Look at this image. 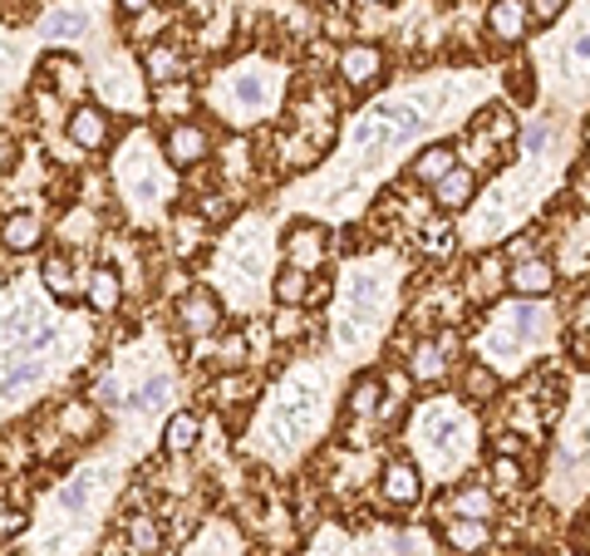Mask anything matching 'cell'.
I'll list each match as a JSON object with an SVG mask.
<instances>
[{"label":"cell","mask_w":590,"mask_h":556,"mask_svg":"<svg viewBox=\"0 0 590 556\" xmlns=\"http://www.w3.org/2000/svg\"><path fill=\"white\" fill-rule=\"evenodd\" d=\"M423 123H428V119H423V109L413 99H379L374 109H364L359 123H354V133H350L359 168H374L384 153L403 149V143H409Z\"/></svg>","instance_id":"1"},{"label":"cell","mask_w":590,"mask_h":556,"mask_svg":"<svg viewBox=\"0 0 590 556\" xmlns=\"http://www.w3.org/2000/svg\"><path fill=\"white\" fill-rule=\"evenodd\" d=\"M315 418H320V385L315 379H291L275 394L271 414H266V434H271L275 448H295V443H305Z\"/></svg>","instance_id":"2"},{"label":"cell","mask_w":590,"mask_h":556,"mask_svg":"<svg viewBox=\"0 0 590 556\" xmlns=\"http://www.w3.org/2000/svg\"><path fill=\"white\" fill-rule=\"evenodd\" d=\"M379 300H384L379 276L354 271V276L344 281V310L334 316V326H330L334 345H340V350H359L364 340L374 335V310H379Z\"/></svg>","instance_id":"3"},{"label":"cell","mask_w":590,"mask_h":556,"mask_svg":"<svg viewBox=\"0 0 590 556\" xmlns=\"http://www.w3.org/2000/svg\"><path fill=\"white\" fill-rule=\"evenodd\" d=\"M5 340H10V350L45 355V350H55V340H59V320L49 316L45 300L20 296L15 306H10V316H5Z\"/></svg>","instance_id":"4"},{"label":"cell","mask_w":590,"mask_h":556,"mask_svg":"<svg viewBox=\"0 0 590 556\" xmlns=\"http://www.w3.org/2000/svg\"><path fill=\"white\" fill-rule=\"evenodd\" d=\"M423 448H428L433 458H442V463H452V458L468 448V418L452 414L448 404L428 409V414H423Z\"/></svg>","instance_id":"5"},{"label":"cell","mask_w":590,"mask_h":556,"mask_svg":"<svg viewBox=\"0 0 590 556\" xmlns=\"http://www.w3.org/2000/svg\"><path fill=\"white\" fill-rule=\"evenodd\" d=\"M49 365L45 355H25V350H10V359L0 365V404H15V399L35 394L39 385H45Z\"/></svg>","instance_id":"6"},{"label":"cell","mask_w":590,"mask_h":556,"mask_svg":"<svg viewBox=\"0 0 590 556\" xmlns=\"http://www.w3.org/2000/svg\"><path fill=\"white\" fill-rule=\"evenodd\" d=\"M212 153V133L202 129V123H173V129L163 133V163L177 173L197 168V163Z\"/></svg>","instance_id":"7"},{"label":"cell","mask_w":590,"mask_h":556,"mask_svg":"<svg viewBox=\"0 0 590 556\" xmlns=\"http://www.w3.org/2000/svg\"><path fill=\"white\" fill-rule=\"evenodd\" d=\"M177 326H182V335H187V340H206V335H216V330H222V300H216L206 286L187 291V296L177 300Z\"/></svg>","instance_id":"8"},{"label":"cell","mask_w":590,"mask_h":556,"mask_svg":"<svg viewBox=\"0 0 590 556\" xmlns=\"http://www.w3.org/2000/svg\"><path fill=\"white\" fill-rule=\"evenodd\" d=\"M64 133H69L74 149L98 153L108 139H114V119H108V109H98V104H79V109L64 119Z\"/></svg>","instance_id":"9"},{"label":"cell","mask_w":590,"mask_h":556,"mask_svg":"<svg viewBox=\"0 0 590 556\" xmlns=\"http://www.w3.org/2000/svg\"><path fill=\"white\" fill-rule=\"evenodd\" d=\"M507 291L521 300H541L556 291V267L546 257H521L507 267Z\"/></svg>","instance_id":"10"},{"label":"cell","mask_w":590,"mask_h":556,"mask_svg":"<svg viewBox=\"0 0 590 556\" xmlns=\"http://www.w3.org/2000/svg\"><path fill=\"white\" fill-rule=\"evenodd\" d=\"M487 31L497 45H521L531 31V5L527 0H492L487 5Z\"/></svg>","instance_id":"11"},{"label":"cell","mask_w":590,"mask_h":556,"mask_svg":"<svg viewBox=\"0 0 590 556\" xmlns=\"http://www.w3.org/2000/svg\"><path fill=\"white\" fill-rule=\"evenodd\" d=\"M379 74H384V50L379 45L354 40V45H344L340 50V80L350 84V90H369Z\"/></svg>","instance_id":"12"},{"label":"cell","mask_w":590,"mask_h":556,"mask_svg":"<svg viewBox=\"0 0 590 556\" xmlns=\"http://www.w3.org/2000/svg\"><path fill=\"white\" fill-rule=\"evenodd\" d=\"M379 493H384V502H393V507H413L423 497L418 463H409V458H393V463L384 468V477H379Z\"/></svg>","instance_id":"13"},{"label":"cell","mask_w":590,"mask_h":556,"mask_svg":"<svg viewBox=\"0 0 590 556\" xmlns=\"http://www.w3.org/2000/svg\"><path fill=\"white\" fill-rule=\"evenodd\" d=\"M226 94H232V104L241 114H256V109H266V104H271V80H266L261 64H241V70L226 80Z\"/></svg>","instance_id":"14"},{"label":"cell","mask_w":590,"mask_h":556,"mask_svg":"<svg viewBox=\"0 0 590 556\" xmlns=\"http://www.w3.org/2000/svg\"><path fill=\"white\" fill-rule=\"evenodd\" d=\"M45 40H55V45H79V40H88V31H94V15L84 11V5H59V11H49L45 15Z\"/></svg>","instance_id":"15"},{"label":"cell","mask_w":590,"mask_h":556,"mask_svg":"<svg viewBox=\"0 0 590 556\" xmlns=\"http://www.w3.org/2000/svg\"><path fill=\"white\" fill-rule=\"evenodd\" d=\"M472 198H477V173H472L468 163H458V168H452L448 178L433 182V202H438L442 212H462V208H472Z\"/></svg>","instance_id":"16"},{"label":"cell","mask_w":590,"mask_h":556,"mask_svg":"<svg viewBox=\"0 0 590 556\" xmlns=\"http://www.w3.org/2000/svg\"><path fill=\"white\" fill-rule=\"evenodd\" d=\"M285 251H291V261L295 267H305V271H315L324 261V227H315V222H295L291 232H285Z\"/></svg>","instance_id":"17"},{"label":"cell","mask_w":590,"mask_h":556,"mask_svg":"<svg viewBox=\"0 0 590 556\" xmlns=\"http://www.w3.org/2000/svg\"><path fill=\"white\" fill-rule=\"evenodd\" d=\"M492 512H497V497H492V487H482V483H468V487L442 497V517H482V522H487Z\"/></svg>","instance_id":"18"},{"label":"cell","mask_w":590,"mask_h":556,"mask_svg":"<svg viewBox=\"0 0 590 556\" xmlns=\"http://www.w3.org/2000/svg\"><path fill=\"white\" fill-rule=\"evenodd\" d=\"M84 296H88V306H94L98 316H114V310L123 306V281H118L114 267H94V271H88Z\"/></svg>","instance_id":"19"},{"label":"cell","mask_w":590,"mask_h":556,"mask_svg":"<svg viewBox=\"0 0 590 556\" xmlns=\"http://www.w3.org/2000/svg\"><path fill=\"white\" fill-rule=\"evenodd\" d=\"M143 80L157 84V90L182 80V55H177V45H148L143 50Z\"/></svg>","instance_id":"20"},{"label":"cell","mask_w":590,"mask_h":556,"mask_svg":"<svg viewBox=\"0 0 590 556\" xmlns=\"http://www.w3.org/2000/svg\"><path fill=\"white\" fill-rule=\"evenodd\" d=\"M448 375V355H442L438 340H418V345L409 350V379L413 385H438V379Z\"/></svg>","instance_id":"21"},{"label":"cell","mask_w":590,"mask_h":556,"mask_svg":"<svg viewBox=\"0 0 590 556\" xmlns=\"http://www.w3.org/2000/svg\"><path fill=\"white\" fill-rule=\"evenodd\" d=\"M123 192L133 202H143V208H153V202L167 198V178H163V173H153L148 163H138V168H133V163H123Z\"/></svg>","instance_id":"22"},{"label":"cell","mask_w":590,"mask_h":556,"mask_svg":"<svg viewBox=\"0 0 590 556\" xmlns=\"http://www.w3.org/2000/svg\"><path fill=\"white\" fill-rule=\"evenodd\" d=\"M442 542H448L452 552H482V546L492 542V527L482 522V517H448V522H442Z\"/></svg>","instance_id":"23"},{"label":"cell","mask_w":590,"mask_h":556,"mask_svg":"<svg viewBox=\"0 0 590 556\" xmlns=\"http://www.w3.org/2000/svg\"><path fill=\"white\" fill-rule=\"evenodd\" d=\"M197 438H202V418L197 414H187V409H177V414H167V424H163V448L173 458H182V453H192L197 448Z\"/></svg>","instance_id":"24"},{"label":"cell","mask_w":590,"mask_h":556,"mask_svg":"<svg viewBox=\"0 0 590 556\" xmlns=\"http://www.w3.org/2000/svg\"><path fill=\"white\" fill-rule=\"evenodd\" d=\"M384 404V379L379 375H359L350 385V399H344V414L350 418H374Z\"/></svg>","instance_id":"25"},{"label":"cell","mask_w":590,"mask_h":556,"mask_svg":"<svg viewBox=\"0 0 590 556\" xmlns=\"http://www.w3.org/2000/svg\"><path fill=\"white\" fill-rule=\"evenodd\" d=\"M271 296H275V306H305V300H310V271L295 267V261L281 267L271 281Z\"/></svg>","instance_id":"26"},{"label":"cell","mask_w":590,"mask_h":556,"mask_svg":"<svg viewBox=\"0 0 590 556\" xmlns=\"http://www.w3.org/2000/svg\"><path fill=\"white\" fill-rule=\"evenodd\" d=\"M39 237H45V227H39L35 212H15V217H5V227H0L5 251H35Z\"/></svg>","instance_id":"27"},{"label":"cell","mask_w":590,"mask_h":556,"mask_svg":"<svg viewBox=\"0 0 590 556\" xmlns=\"http://www.w3.org/2000/svg\"><path fill=\"white\" fill-rule=\"evenodd\" d=\"M452 168H458V153H452L448 143H428V149L413 158V178L418 182H438V178H448Z\"/></svg>","instance_id":"28"},{"label":"cell","mask_w":590,"mask_h":556,"mask_svg":"<svg viewBox=\"0 0 590 556\" xmlns=\"http://www.w3.org/2000/svg\"><path fill=\"white\" fill-rule=\"evenodd\" d=\"M94 487H98V477H94V473L69 477V483L55 493V507H59V512H69V517H84V512H88V502H94Z\"/></svg>","instance_id":"29"},{"label":"cell","mask_w":590,"mask_h":556,"mask_svg":"<svg viewBox=\"0 0 590 556\" xmlns=\"http://www.w3.org/2000/svg\"><path fill=\"white\" fill-rule=\"evenodd\" d=\"M39 276H45V286L55 291L59 300L74 296V261H69V251H49L45 267H39Z\"/></svg>","instance_id":"30"},{"label":"cell","mask_w":590,"mask_h":556,"mask_svg":"<svg viewBox=\"0 0 590 556\" xmlns=\"http://www.w3.org/2000/svg\"><path fill=\"white\" fill-rule=\"evenodd\" d=\"M167 394H173V379H167V375H153L148 385H138L133 394H128V409H138V414H157V409L167 404Z\"/></svg>","instance_id":"31"},{"label":"cell","mask_w":590,"mask_h":556,"mask_svg":"<svg viewBox=\"0 0 590 556\" xmlns=\"http://www.w3.org/2000/svg\"><path fill=\"white\" fill-rule=\"evenodd\" d=\"M305 335V306H281L271 320V340L275 345H291V340Z\"/></svg>","instance_id":"32"},{"label":"cell","mask_w":590,"mask_h":556,"mask_svg":"<svg viewBox=\"0 0 590 556\" xmlns=\"http://www.w3.org/2000/svg\"><path fill=\"white\" fill-rule=\"evenodd\" d=\"M492 389H497V369H492L487 359H482V365H468V369H462V394H468V399H487Z\"/></svg>","instance_id":"33"},{"label":"cell","mask_w":590,"mask_h":556,"mask_svg":"<svg viewBox=\"0 0 590 556\" xmlns=\"http://www.w3.org/2000/svg\"><path fill=\"white\" fill-rule=\"evenodd\" d=\"M560 64H566V74H586V70H590V31H580L576 40L566 45V55H560Z\"/></svg>","instance_id":"34"},{"label":"cell","mask_w":590,"mask_h":556,"mask_svg":"<svg viewBox=\"0 0 590 556\" xmlns=\"http://www.w3.org/2000/svg\"><path fill=\"white\" fill-rule=\"evenodd\" d=\"M492 483H497L502 493H511V487H521V458H507V453H497V458H492Z\"/></svg>","instance_id":"35"},{"label":"cell","mask_w":590,"mask_h":556,"mask_svg":"<svg viewBox=\"0 0 590 556\" xmlns=\"http://www.w3.org/2000/svg\"><path fill=\"white\" fill-rule=\"evenodd\" d=\"M477 133H487V139H517V123H511V114H502V109H487L482 114V123H477Z\"/></svg>","instance_id":"36"},{"label":"cell","mask_w":590,"mask_h":556,"mask_svg":"<svg viewBox=\"0 0 590 556\" xmlns=\"http://www.w3.org/2000/svg\"><path fill=\"white\" fill-rule=\"evenodd\" d=\"M527 5H531V25H536V31H546V25H556L560 15H566L570 0H527Z\"/></svg>","instance_id":"37"},{"label":"cell","mask_w":590,"mask_h":556,"mask_svg":"<svg viewBox=\"0 0 590 556\" xmlns=\"http://www.w3.org/2000/svg\"><path fill=\"white\" fill-rule=\"evenodd\" d=\"M507 90H511V99L531 104V99H536V70H527V64H517V70H511V80H507Z\"/></svg>","instance_id":"38"},{"label":"cell","mask_w":590,"mask_h":556,"mask_svg":"<svg viewBox=\"0 0 590 556\" xmlns=\"http://www.w3.org/2000/svg\"><path fill=\"white\" fill-rule=\"evenodd\" d=\"M497 291H507V271H502L497 261H482L477 267V296H497Z\"/></svg>","instance_id":"39"},{"label":"cell","mask_w":590,"mask_h":556,"mask_svg":"<svg viewBox=\"0 0 590 556\" xmlns=\"http://www.w3.org/2000/svg\"><path fill=\"white\" fill-rule=\"evenodd\" d=\"M88 399H94V404H98V409H118V404H128V399H123V394H118V379H114V375L94 379V394H88Z\"/></svg>","instance_id":"40"},{"label":"cell","mask_w":590,"mask_h":556,"mask_svg":"<svg viewBox=\"0 0 590 556\" xmlns=\"http://www.w3.org/2000/svg\"><path fill=\"white\" fill-rule=\"evenodd\" d=\"M128 536H133L138 552H157V527L148 522V517H133V522H128Z\"/></svg>","instance_id":"41"},{"label":"cell","mask_w":590,"mask_h":556,"mask_svg":"<svg viewBox=\"0 0 590 556\" xmlns=\"http://www.w3.org/2000/svg\"><path fill=\"white\" fill-rule=\"evenodd\" d=\"M492 448H497V453H507V458H521V448H527V438H521L517 428H502V434L492 438Z\"/></svg>","instance_id":"42"},{"label":"cell","mask_w":590,"mask_h":556,"mask_svg":"<svg viewBox=\"0 0 590 556\" xmlns=\"http://www.w3.org/2000/svg\"><path fill=\"white\" fill-rule=\"evenodd\" d=\"M236 365H246V345H241V335H232L222 345V369H236Z\"/></svg>","instance_id":"43"},{"label":"cell","mask_w":590,"mask_h":556,"mask_svg":"<svg viewBox=\"0 0 590 556\" xmlns=\"http://www.w3.org/2000/svg\"><path fill=\"white\" fill-rule=\"evenodd\" d=\"M10 168H15V139H10V133H0V178H5Z\"/></svg>","instance_id":"44"},{"label":"cell","mask_w":590,"mask_h":556,"mask_svg":"<svg viewBox=\"0 0 590 556\" xmlns=\"http://www.w3.org/2000/svg\"><path fill=\"white\" fill-rule=\"evenodd\" d=\"M546 143H551L546 129H531V133H527V153H531V158H541V153H546Z\"/></svg>","instance_id":"45"},{"label":"cell","mask_w":590,"mask_h":556,"mask_svg":"<svg viewBox=\"0 0 590 556\" xmlns=\"http://www.w3.org/2000/svg\"><path fill=\"white\" fill-rule=\"evenodd\" d=\"M570 350H576V365H590V335H586V330L570 335Z\"/></svg>","instance_id":"46"},{"label":"cell","mask_w":590,"mask_h":556,"mask_svg":"<svg viewBox=\"0 0 590 556\" xmlns=\"http://www.w3.org/2000/svg\"><path fill=\"white\" fill-rule=\"evenodd\" d=\"M20 527H25V512H0V536L20 532Z\"/></svg>","instance_id":"47"},{"label":"cell","mask_w":590,"mask_h":556,"mask_svg":"<svg viewBox=\"0 0 590 556\" xmlns=\"http://www.w3.org/2000/svg\"><path fill=\"white\" fill-rule=\"evenodd\" d=\"M330 300V281H310V300L305 306H324Z\"/></svg>","instance_id":"48"},{"label":"cell","mask_w":590,"mask_h":556,"mask_svg":"<svg viewBox=\"0 0 590 556\" xmlns=\"http://www.w3.org/2000/svg\"><path fill=\"white\" fill-rule=\"evenodd\" d=\"M118 11L123 15H148L153 11V0H118Z\"/></svg>","instance_id":"49"},{"label":"cell","mask_w":590,"mask_h":556,"mask_svg":"<svg viewBox=\"0 0 590 556\" xmlns=\"http://www.w3.org/2000/svg\"><path fill=\"white\" fill-rule=\"evenodd\" d=\"M576 192H580V202H590V168L576 173Z\"/></svg>","instance_id":"50"},{"label":"cell","mask_w":590,"mask_h":556,"mask_svg":"<svg viewBox=\"0 0 590 556\" xmlns=\"http://www.w3.org/2000/svg\"><path fill=\"white\" fill-rule=\"evenodd\" d=\"M359 5H389V0H359Z\"/></svg>","instance_id":"51"},{"label":"cell","mask_w":590,"mask_h":556,"mask_svg":"<svg viewBox=\"0 0 590 556\" xmlns=\"http://www.w3.org/2000/svg\"><path fill=\"white\" fill-rule=\"evenodd\" d=\"M586 542H590V532H586Z\"/></svg>","instance_id":"52"}]
</instances>
